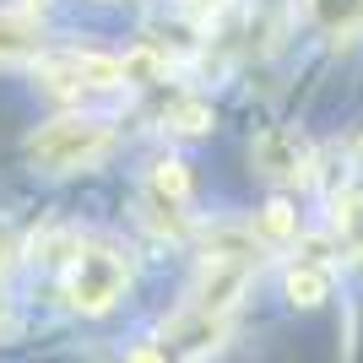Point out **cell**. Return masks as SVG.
I'll return each instance as SVG.
<instances>
[{
    "instance_id": "obj_1",
    "label": "cell",
    "mask_w": 363,
    "mask_h": 363,
    "mask_svg": "<svg viewBox=\"0 0 363 363\" xmlns=\"http://www.w3.org/2000/svg\"><path fill=\"white\" fill-rule=\"evenodd\" d=\"M114 147V130L104 120H49L44 130L28 136V157L44 174H76V168L104 163Z\"/></svg>"
},
{
    "instance_id": "obj_2",
    "label": "cell",
    "mask_w": 363,
    "mask_h": 363,
    "mask_svg": "<svg viewBox=\"0 0 363 363\" xmlns=\"http://www.w3.org/2000/svg\"><path fill=\"white\" fill-rule=\"evenodd\" d=\"M125 282H130L125 255H114L108 244H87V250L76 255V266H71L65 293H71V303L82 309V315H104V309H114V303H120Z\"/></svg>"
},
{
    "instance_id": "obj_3",
    "label": "cell",
    "mask_w": 363,
    "mask_h": 363,
    "mask_svg": "<svg viewBox=\"0 0 363 363\" xmlns=\"http://www.w3.org/2000/svg\"><path fill=\"white\" fill-rule=\"evenodd\" d=\"M38 76L49 87H120V55H98V49H65V55H38Z\"/></svg>"
},
{
    "instance_id": "obj_4",
    "label": "cell",
    "mask_w": 363,
    "mask_h": 363,
    "mask_svg": "<svg viewBox=\"0 0 363 363\" xmlns=\"http://www.w3.org/2000/svg\"><path fill=\"white\" fill-rule=\"evenodd\" d=\"M250 157H255L260 174H272V179H309V152L293 136H282V130L260 136L255 147H250Z\"/></svg>"
},
{
    "instance_id": "obj_5",
    "label": "cell",
    "mask_w": 363,
    "mask_h": 363,
    "mask_svg": "<svg viewBox=\"0 0 363 363\" xmlns=\"http://www.w3.org/2000/svg\"><path fill=\"white\" fill-rule=\"evenodd\" d=\"M38 49H44V33H38L33 16L0 11V60H28V55H38Z\"/></svg>"
},
{
    "instance_id": "obj_6",
    "label": "cell",
    "mask_w": 363,
    "mask_h": 363,
    "mask_svg": "<svg viewBox=\"0 0 363 363\" xmlns=\"http://www.w3.org/2000/svg\"><path fill=\"white\" fill-rule=\"evenodd\" d=\"M288 298L303 303V309H315V303L331 298V272L325 266H315V260H298L288 272Z\"/></svg>"
},
{
    "instance_id": "obj_7",
    "label": "cell",
    "mask_w": 363,
    "mask_h": 363,
    "mask_svg": "<svg viewBox=\"0 0 363 363\" xmlns=\"http://www.w3.org/2000/svg\"><path fill=\"white\" fill-rule=\"evenodd\" d=\"M163 120H168V130H179V136H206V130H212V104H201V98H179Z\"/></svg>"
},
{
    "instance_id": "obj_8",
    "label": "cell",
    "mask_w": 363,
    "mask_h": 363,
    "mask_svg": "<svg viewBox=\"0 0 363 363\" xmlns=\"http://www.w3.org/2000/svg\"><path fill=\"white\" fill-rule=\"evenodd\" d=\"M152 196H163V201H174V206H179V201L190 196V168L174 163V157H163V163L152 168Z\"/></svg>"
},
{
    "instance_id": "obj_9",
    "label": "cell",
    "mask_w": 363,
    "mask_h": 363,
    "mask_svg": "<svg viewBox=\"0 0 363 363\" xmlns=\"http://www.w3.org/2000/svg\"><path fill=\"white\" fill-rule=\"evenodd\" d=\"M141 223H147L152 233H168V239H179V233H184V217L174 212V201H163V196L141 201Z\"/></svg>"
},
{
    "instance_id": "obj_10",
    "label": "cell",
    "mask_w": 363,
    "mask_h": 363,
    "mask_svg": "<svg viewBox=\"0 0 363 363\" xmlns=\"http://www.w3.org/2000/svg\"><path fill=\"white\" fill-rule=\"evenodd\" d=\"M260 228H266L272 239H293V233H298V212H293L288 201H266V212H260Z\"/></svg>"
},
{
    "instance_id": "obj_11",
    "label": "cell",
    "mask_w": 363,
    "mask_h": 363,
    "mask_svg": "<svg viewBox=\"0 0 363 363\" xmlns=\"http://www.w3.org/2000/svg\"><path fill=\"white\" fill-rule=\"evenodd\" d=\"M6 336H16V315H11V303L0 298V342H6Z\"/></svg>"
},
{
    "instance_id": "obj_12",
    "label": "cell",
    "mask_w": 363,
    "mask_h": 363,
    "mask_svg": "<svg viewBox=\"0 0 363 363\" xmlns=\"http://www.w3.org/2000/svg\"><path fill=\"white\" fill-rule=\"evenodd\" d=\"M130 363H168L157 347H141V352H130Z\"/></svg>"
},
{
    "instance_id": "obj_13",
    "label": "cell",
    "mask_w": 363,
    "mask_h": 363,
    "mask_svg": "<svg viewBox=\"0 0 363 363\" xmlns=\"http://www.w3.org/2000/svg\"><path fill=\"white\" fill-rule=\"evenodd\" d=\"M22 6H44V0H22Z\"/></svg>"
},
{
    "instance_id": "obj_14",
    "label": "cell",
    "mask_w": 363,
    "mask_h": 363,
    "mask_svg": "<svg viewBox=\"0 0 363 363\" xmlns=\"http://www.w3.org/2000/svg\"><path fill=\"white\" fill-rule=\"evenodd\" d=\"M358 152H363V136H358Z\"/></svg>"
},
{
    "instance_id": "obj_15",
    "label": "cell",
    "mask_w": 363,
    "mask_h": 363,
    "mask_svg": "<svg viewBox=\"0 0 363 363\" xmlns=\"http://www.w3.org/2000/svg\"><path fill=\"white\" fill-rule=\"evenodd\" d=\"M358 255H363V250H358Z\"/></svg>"
}]
</instances>
